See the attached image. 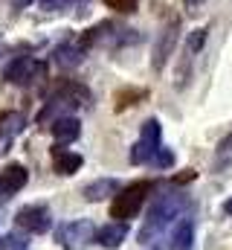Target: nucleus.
Listing matches in <instances>:
<instances>
[{"label":"nucleus","instance_id":"obj_5","mask_svg":"<svg viewBox=\"0 0 232 250\" xmlns=\"http://www.w3.org/2000/svg\"><path fill=\"white\" fill-rule=\"evenodd\" d=\"M15 221H18V227H23L26 233H47L50 224H53V215H50V209H47L44 204H29V207L18 209Z\"/></svg>","mask_w":232,"mask_h":250},{"label":"nucleus","instance_id":"obj_19","mask_svg":"<svg viewBox=\"0 0 232 250\" xmlns=\"http://www.w3.org/2000/svg\"><path fill=\"white\" fill-rule=\"evenodd\" d=\"M105 3H108L111 9H116V12H131L139 0H105Z\"/></svg>","mask_w":232,"mask_h":250},{"label":"nucleus","instance_id":"obj_10","mask_svg":"<svg viewBox=\"0 0 232 250\" xmlns=\"http://www.w3.org/2000/svg\"><path fill=\"white\" fill-rule=\"evenodd\" d=\"M50 131H53V137L58 143H73L81 134V123L76 117H56L53 125H50Z\"/></svg>","mask_w":232,"mask_h":250},{"label":"nucleus","instance_id":"obj_4","mask_svg":"<svg viewBox=\"0 0 232 250\" xmlns=\"http://www.w3.org/2000/svg\"><path fill=\"white\" fill-rule=\"evenodd\" d=\"M160 137H163V128L157 120H148V123H142V134H139V140H136V146L131 148V163H148L157 151H160Z\"/></svg>","mask_w":232,"mask_h":250},{"label":"nucleus","instance_id":"obj_16","mask_svg":"<svg viewBox=\"0 0 232 250\" xmlns=\"http://www.w3.org/2000/svg\"><path fill=\"white\" fill-rule=\"evenodd\" d=\"M142 96H145V90H139V87H134V90H122V93L116 96V111L125 108V99H131V105H134V99H142Z\"/></svg>","mask_w":232,"mask_h":250},{"label":"nucleus","instance_id":"obj_1","mask_svg":"<svg viewBox=\"0 0 232 250\" xmlns=\"http://www.w3.org/2000/svg\"><path fill=\"white\" fill-rule=\"evenodd\" d=\"M183 207H186V198H183L180 192L157 195V201H154V207H151V212H148V221H145V227L139 230V242H148V239L157 236L166 224H172L174 218L183 212Z\"/></svg>","mask_w":232,"mask_h":250},{"label":"nucleus","instance_id":"obj_3","mask_svg":"<svg viewBox=\"0 0 232 250\" xmlns=\"http://www.w3.org/2000/svg\"><path fill=\"white\" fill-rule=\"evenodd\" d=\"M93 236H96V227H93V221H87V218H81V221H67V224H61L56 230V239L64 250H84L93 242Z\"/></svg>","mask_w":232,"mask_h":250},{"label":"nucleus","instance_id":"obj_13","mask_svg":"<svg viewBox=\"0 0 232 250\" xmlns=\"http://www.w3.org/2000/svg\"><path fill=\"white\" fill-rule=\"evenodd\" d=\"M56 64L58 67H78V64L84 62V47H73V44H64V47H58L56 50Z\"/></svg>","mask_w":232,"mask_h":250},{"label":"nucleus","instance_id":"obj_15","mask_svg":"<svg viewBox=\"0 0 232 250\" xmlns=\"http://www.w3.org/2000/svg\"><path fill=\"white\" fill-rule=\"evenodd\" d=\"M23 128V117L20 114H6L3 120H0V137H12V134H18Z\"/></svg>","mask_w":232,"mask_h":250},{"label":"nucleus","instance_id":"obj_8","mask_svg":"<svg viewBox=\"0 0 232 250\" xmlns=\"http://www.w3.org/2000/svg\"><path fill=\"white\" fill-rule=\"evenodd\" d=\"M174 44H177V21L166 23V29H163L160 38H157V47H154V70H163L166 59L172 56Z\"/></svg>","mask_w":232,"mask_h":250},{"label":"nucleus","instance_id":"obj_9","mask_svg":"<svg viewBox=\"0 0 232 250\" xmlns=\"http://www.w3.org/2000/svg\"><path fill=\"white\" fill-rule=\"evenodd\" d=\"M53 166H56L58 175H76V172L81 169V154L56 146V148H53Z\"/></svg>","mask_w":232,"mask_h":250},{"label":"nucleus","instance_id":"obj_23","mask_svg":"<svg viewBox=\"0 0 232 250\" xmlns=\"http://www.w3.org/2000/svg\"><path fill=\"white\" fill-rule=\"evenodd\" d=\"M224 212H227V215H232V198L227 201V204H224Z\"/></svg>","mask_w":232,"mask_h":250},{"label":"nucleus","instance_id":"obj_12","mask_svg":"<svg viewBox=\"0 0 232 250\" xmlns=\"http://www.w3.org/2000/svg\"><path fill=\"white\" fill-rule=\"evenodd\" d=\"M116 192H119V181H114V178H102V181L87 184V187L81 189V195L87 201H105L108 195H116Z\"/></svg>","mask_w":232,"mask_h":250},{"label":"nucleus","instance_id":"obj_22","mask_svg":"<svg viewBox=\"0 0 232 250\" xmlns=\"http://www.w3.org/2000/svg\"><path fill=\"white\" fill-rule=\"evenodd\" d=\"M200 3H203V0H186V6H189V9H197Z\"/></svg>","mask_w":232,"mask_h":250},{"label":"nucleus","instance_id":"obj_17","mask_svg":"<svg viewBox=\"0 0 232 250\" xmlns=\"http://www.w3.org/2000/svg\"><path fill=\"white\" fill-rule=\"evenodd\" d=\"M23 248H26V239L23 236H15L12 233V236L3 239V250H23Z\"/></svg>","mask_w":232,"mask_h":250},{"label":"nucleus","instance_id":"obj_20","mask_svg":"<svg viewBox=\"0 0 232 250\" xmlns=\"http://www.w3.org/2000/svg\"><path fill=\"white\" fill-rule=\"evenodd\" d=\"M151 160H154L157 166H169V163H172V154H169V151H160V154H154Z\"/></svg>","mask_w":232,"mask_h":250},{"label":"nucleus","instance_id":"obj_11","mask_svg":"<svg viewBox=\"0 0 232 250\" xmlns=\"http://www.w3.org/2000/svg\"><path fill=\"white\" fill-rule=\"evenodd\" d=\"M125 239H128V227H125L122 221H116V224H105V227L99 230V236H96V242H99L105 250H116Z\"/></svg>","mask_w":232,"mask_h":250},{"label":"nucleus","instance_id":"obj_14","mask_svg":"<svg viewBox=\"0 0 232 250\" xmlns=\"http://www.w3.org/2000/svg\"><path fill=\"white\" fill-rule=\"evenodd\" d=\"M192 245H194V224H192L189 218H183V221L177 224V230H174L172 248L174 250H192Z\"/></svg>","mask_w":232,"mask_h":250},{"label":"nucleus","instance_id":"obj_7","mask_svg":"<svg viewBox=\"0 0 232 250\" xmlns=\"http://www.w3.org/2000/svg\"><path fill=\"white\" fill-rule=\"evenodd\" d=\"M26 187V169L23 166H6L3 172H0V204L3 201H9L18 189Z\"/></svg>","mask_w":232,"mask_h":250},{"label":"nucleus","instance_id":"obj_6","mask_svg":"<svg viewBox=\"0 0 232 250\" xmlns=\"http://www.w3.org/2000/svg\"><path fill=\"white\" fill-rule=\"evenodd\" d=\"M41 73H44V64L41 62H35L32 56H18L15 62L6 67L3 79L12 82V84H29V82H35Z\"/></svg>","mask_w":232,"mask_h":250},{"label":"nucleus","instance_id":"obj_21","mask_svg":"<svg viewBox=\"0 0 232 250\" xmlns=\"http://www.w3.org/2000/svg\"><path fill=\"white\" fill-rule=\"evenodd\" d=\"M44 6H53V9H61V6H67V3H73V0H41Z\"/></svg>","mask_w":232,"mask_h":250},{"label":"nucleus","instance_id":"obj_18","mask_svg":"<svg viewBox=\"0 0 232 250\" xmlns=\"http://www.w3.org/2000/svg\"><path fill=\"white\" fill-rule=\"evenodd\" d=\"M203 41H206V29L192 32V38H189V53H197V47H203Z\"/></svg>","mask_w":232,"mask_h":250},{"label":"nucleus","instance_id":"obj_2","mask_svg":"<svg viewBox=\"0 0 232 250\" xmlns=\"http://www.w3.org/2000/svg\"><path fill=\"white\" fill-rule=\"evenodd\" d=\"M148 192H151V181H136V184H131V187L119 189L114 195V204H111V218L116 221H128V218H134L136 212H139V207H142V201L148 198Z\"/></svg>","mask_w":232,"mask_h":250}]
</instances>
